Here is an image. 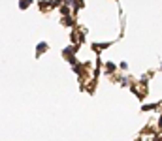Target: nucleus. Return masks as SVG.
I'll use <instances>...</instances> for the list:
<instances>
[{"instance_id": "3", "label": "nucleus", "mask_w": 162, "mask_h": 141, "mask_svg": "<svg viewBox=\"0 0 162 141\" xmlns=\"http://www.w3.org/2000/svg\"><path fill=\"white\" fill-rule=\"evenodd\" d=\"M151 109H156V104H149V105H143V111H151Z\"/></svg>"}, {"instance_id": "1", "label": "nucleus", "mask_w": 162, "mask_h": 141, "mask_svg": "<svg viewBox=\"0 0 162 141\" xmlns=\"http://www.w3.org/2000/svg\"><path fill=\"white\" fill-rule=\"evenodd\" d=\"M43 51H47V43H43V41H42V43L36 47V53H38V55H42Z\"/></svg>"}, {"instance_id": "4", "label": "nucleus", "mask_w": 162, "mask_h": 141, "mask_svg": "<svg viewBox=\"0 0 162 141\" xmlns=\"http://www.w3.org/2000/svg\"><path fill=\"white\" fill-rule=\"evenodd\" d=\"M158 124H160V126H162V117H160V122H158Z\"/></svg>"}, {"instance_id": "2", "label": "nucleus", "mask_w": 162, "mask_h": 141, "mask_svg": "<svg viewBox=\"0 0 162 141\" xmlns=\"http://www.w3.org/2000/svg\"><path fill=\"white\" fill-rule=\"evenodd\" d=\"M30 2H32V0H21V4H19V6H21V10H27V6H28Z\"/></svg>"}]
</instances>
